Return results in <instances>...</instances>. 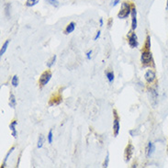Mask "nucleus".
I'll return each mask as SVG.
<instances>
[{
  "label": "nucleus",
  "instance_id": "nucleus-1",
  "mask_svg": "<svg viewBox=\"0 0 168 168\" xmlns=\"http://www.w3.org/2000/svg\"><path fill=\"white\" fill-rule=\"evenodd\" d=\"M133 5H131V3L130 2H122L121 6H120V9L119 12L118 14V18H121V19H125L127 18L131 14V9H132Z\"/></svg>",
  "mask_w": 168,
  "mask_h": 168
},
{
  "label": "nucleus",
  "instance_id": "nucleus-2",
  "mask_svg": "<svg viewBox=\"0 0 168 168\" xmlns=\"http://www.w3.org/2000/svg\"><path fill=\"white\" fill-rule=\"evenodd\" d=\"M141 61L144 65H148L153 62V55L152 53L149 50H145L142 53L141 55Z\"/></svg>",
  "mask_w": 168,
  "mask_h": 168
},
{
  "label": "nucleus",
  "instance_id": "nucleus-3",
  "mask_svg": "<svg viewBox=\"0 0 168 168\" xmlns=\"http://www.w3.org/2000/svg\"><path fill=\"white\" fill-rule=\"evenodd\" d=\"M52 76H53V75H52V73L50 71H45L44 73H42L41 76V77H40V79H39V84H40V85L41 86L46 85V84L50 82Z\"/></svg>",
  "mask_w": 168,
  "mask_h": 168
},
{
  "label": "nucleus",
  "instance_id": "nucleus-4",
  "mask_svg": "<svg viewBox=\"0 0 168 168\" xmlns=\"http://www.w3.org/2000/svg\"><path fill=\"white\" fill-rule=\"evenodd\" d=\"M128 42H129V45L131 48H137L138 45H139V42H138V38H137V35L135 33H131L129 38H128Z\"/></svg>",
  "mask_w": 168,
  "mask_h": 168
},
{
  "label": "nucleus",
  "instance_id": "nucleus-5",
  "mask_svg": "<svg viewBox=\"0 0 168 168\" xmlns=\"http://www.w3.org/2000/svg\"><path fill=\"white\" fill-rule=\"evenodd\" d=\"M113 112H114V117H115L114 121H113V131H114V135L118 136L119 132V129H120V127H119V117L117 115L116 110H114Z\"/></svg>",
  "mask_w": 168,
  "mask_h": 168
},
{
  "label": "nucleus",
  "instance_id": "nucleus-6",
  "mask_svg": "<svg viewBox=\"0 0 168 168\" xmlns=\"http://www.w3.org/2000/svg\"><path fill=\"white\" fill-rule=\"evenodd\" d=\"M144 78H145V80H146L147 83H149V84L154 83V80H155V78H156L155 72H154V70H151V69L148 70V71L145 73V75H144Z\"/></svg>",
  "mask_w": 168,
  "mask_h": 168
},
{
  "label": "nucleus",
  "instance_id": "nucleus-7",
  "mask_svg": "<svg viewBox=\"0 0 168 168\" xmlns=\"http://www.w3.org/2000/svg\"><path fill=\"white\" fill-rule=\"evenodd\" d=\"M131 29L132 30H135L136 28H137V10H136V7L133 6H132V9H131Z\"/></svg>",
  "mask_w": 168,
  "mask_h": 168
},
{
  "label": "nucleus",
  "instance_id": "nucleus-8",
  "mask_svg": "<svg viewBox=\"0 0 168 168\" xmlns=\"http://www.w3.org/2000/svg\"><path fill=\"white\" fill-rule=\"evenodd\" d=\"M149 95L151 98V103L154 107L157 103V92L154 88H149Z\"/></svg>",
  "mask_w": 168,
  "mask_h": 168
},
{
  "label": "nucleus",
  "instance_id": "nucleus-9",
  "mask_svg": "<svg viewBox=\"0 0 168 168\" xmlns=\"http://www.w3.org/2000/svg\"><path fill=\"white\" fill-rule=\"evenodd\" d=\"M133 150H134V147L131 145V144H128V146L126 147V150H125V160L126 162H129L133 154Z\"/></svg>",
  "mask_w": 168,
  "mask_h": 168
},
{
  "label": "nucleus",
  "instance_id": "nucleus-10",
  "mask_svg": "<svg viewBox=\"0 0 168 168\" xmlns=\"http://www.w3.org/2000/svg\"><path fill=\"white\" fill-rule=\"evenodd\" d=\"M154 151H155V146H154V144L153 143L150 142L148 143V146H147V149H146V155H147V157H151L154 154Z\"/></svg>",
  "mask_w": 168,
  "mask_h": 168
},
{
  "label": "nucleus",
  "instance_id": "nucleus-11",
  "mask_svg": "<svg viewBox=\"0 0 168 168\" xmlns=\"http://www.w3.org/2000/svg\"><path fill=\"white\" fill-rule=\"evenodd\" d=\"M17 121L16 120H13L11 123H10V125H9V129L11 130V131H12V136L16 139L18 136V132H17V130H16V126H17Z\"/></svg>",
  "mask_w": 168,
  "mask_h": 168
},
{
  "label": "nucleus",
  "instance_id": "nucleus-12",
  "mask_svg": "<svg viewBox=\"0 0 168 168\" xmlns=\"http://www.w3.org/2000/svg\"><path fill=\"white\" fill-rule=\"evenodd\" d=\"M75 29H76V23H75V22H70V23L67 25L66 29H65V34H70V33H72V32L75 30Z\"/></svg>",
  "mask_w": 168,
  "mask_h": 168
},
{
  "label": "nucleus",
  "instance_id": "nucleus-13",
  "mask_svg": "<svg viewBox=\"0 0 168 168\" xmlns=\"http://www.w3.org/2000/svg\"><path fill=\"white\" fill-rule=\"evenodd\" d=\"M16 105H17L16 97H15V96H14L13 93H10V96H9V106L12 108H15L16 107Z\"/></svg>",
  "mask_w": 168,
  "mask_h": 168
},
{
  "label": "nucleus",
  "instance_id": "nucleus-14",
  "mask_svg": "<svg viewBox=\"0 0 168 168\" xmlns=\"http://www.w3.org/2000/svg\"><path fill=\"white\" fill-rule=\"evenodd\" d=\"M39 2H40V0H27L25 3V6L28 7H31V6H36Z\"/></svg>",
  "mask_w": 168,
  "mask_h": 168
},
{
  "label": "nucleus",
  "instance_id": "nucleus-15",
  "mask_svg": "<svg viewBox=\"0 0 168 168\" xmlns=\"http://www.w3.org/2000/svg\"><path fill=\"white\" fill-rule=\"evenodd\" d=\"M8 44H9V40H7V41H6V42L2 45V47H1V50H0V55L1 56H3V54L6 53V49H7V46H8Z\"/></svg>",
  "mask_w": 168,
  "mask_h": 168
},
{
  "label": "nucleus",
  "instance_id": "nucleus-16",
  "mask_svg": "<svg viewBox=\"0 0 168 168\" xmlns=\"http://www.w3.org/2000/svg\"><path fill=\"white\" fill-rule=\"evenodd\" d=\"M15 150V147H12L10 150H9V152L7 153V154L6 155V157H5V160H4V163H3V166H1V167H5V166H6V161H7V159H8V157H9V155L13 153V151Z\"/></svg>",
  "mask_w": 168,
  "mask_h": 168
},
{
  "label": "nucleus",
  "instance_id": "nucleus-17",
  "mask_svg": "<svg viewBox=\"0 0 168 168\" xmlns=\"http://www.w3.org/2000/svg\"><path fill=\"white\" fill-rule=\"evenodd\" d=\"M106 76H107V78L109 83H112L114 81V74H113V72H107L106 74Z\"/></svg>",
  "mask_w": 168,
  "mask_h": 168
},
{
  "label": "nucleus",
  "instance_id": "nucleus-18",
  "mask_svg": "<svg viewBox=\"0 0 168 168\" xmlns=\"http://www.w3.org/2000/svg\"><path fill=\"white\" fill-rule=\"evenodd\" d=\"M43 143H44V137H43V135H40L39 141H38V144H37V147H38L39 149H41V148L43 146Z\"/></svg>",
  "mask_w": 168,
  "mask_h": 168
},
{
  "label": "nucleus",
  "instance_id": "nucleus-19",
  "mask_svg": "<svg viewBox=\"0 0 168 168\" xmlns=\"http://www.w3.org/2000/svg\"><path fill=\"white\" fill-rule=\"evenodd\" d=\"M11 84H12V85H13L14 87H17V86L18 85V76H14L12 77Z\"/></svg>",
  "mask_w": 168,
  "mask_h": 168
},
{
  "label": "nucleus",
  "instance_id": "nucleus-20",
  "mask_svg": "<svg viewBox=\"0 0 168 168\" xmlns=\"http://www.w3.org/2000/svg\"><path fill=\"white\" fill-rule=\"evenodd\" d=\"M144 48H145V50H149L150 51V48H151V38H150V36H147Z\"/></svg>",
  "mask_w": 168,
  "mask_h": 168
},
{
  "label": "nucleus",
  "instance_id": "nucleus-21",
  "mask_svg": "<svg viewBox=\"0 0 168 168\" xmlns=\"http://www.w3.org/2000/svg\"><path fill=\"white\" fill-rule=\"evenodd\" d=\"M55 61H56V55L53 56V58L51 59V61H49V62L47 63V66H48L49 68L52 67V66L55 64Z\"/></svg>",
  "mask_w": 168,
  "mask_h": 168
},
{
  "label": "nucleus",
  "instance_id": "nucleus-22",
  "mask_svg": "<svg viewBox=\"0 0 168 168\" xmlns=\"http://www.w3.org/2000/svg\"><path fill=\"white\" fill-rule=\"evenodd\" d=\"M53 130H51L48 133V136H47V139H48V143H53Z\"/></svg>",
  "mask_w": 168,
  "mask_h": 168
},
{
  "label": "nucleus",
  "instance_id": "nucleus-23",
  "mask_svg": "<svg viewBox=\"0 0 168 168\" xmlns=\"http://www.w3.org/2000/svg\"><path fill=\"white\" fill-rule=\"evenodd\" d=\"M49 4H51L52 6H58V0H46Z\"/></svg>",
  "mask_w": 168,
  "mask_h": 168
},
{
  "label": "nucleus",
  "instance_id": "nucleus-24",
  "mask_svg": "<svg viewBox=\"0 0 168 168\" xmlns=\"http://www.w3.org/2000/svg\"><path fill=\"white\" fill-rule=\"evenodd\" d=\"M108 162H109V155L107 154L106 159H105V162L103 164V167H107L108 166Z\"/></svg>",
  "mask_w": 168,
  "mask_h": 168
},
{
  "label": "nucleus",
  "instance_id": "nucleus-25",
  "mask_svg": "<svg viewBox=\"0 0 168 168\" xmlns=\"http://www.w3.org/2000/svg\"><path fill=\"white\" fill-rule=\"evenodd\" d=\"M100 35H101V31H100V30H98V31L96 32V37L94 38V41H97V39H99Z\"/></svg>",
  "mask_w": 168,
  "mask_h": 168
},
{
  "label": "nucleus",
  "instance_id": "nucleus-26",
  "mask_svg": "<svg viewBox=\"0 0 168 168\" xmlns=\"http://www.w3.org/2000/svg\"><path fill=\"white\" fill-rule=\"evenodd\" d=\"M91 55H92V51L87 52V53H86V59L87 60H90L91 59Z\"/></svg>",
  "mask_w": 168,
  "mask_h": 168
},
{
  "label": "nucleus",
  "instance_id": "nucleus-27",
  "mask_svg": "<svg viewBox=\"0 0 168 168\" xmlns=\"http://www.w3.org/2000/svg\"><path fill=\"white\" fill-rule=\"evenodd\" d=\"M119 2H120V0H113V1H112V6H116Z\"/></svg>",
  "mask_w": 168,
  "mask_h": 168
},
{
  "label": "nucleus",
  "instance_id": "nucleus-28",
  "mask_svg": "<svg viewBox=\"0 0 168 168\" xmlns=\"http://www.w3.org/2000/svg\"><path fill=\"white\" fill-rule=\"evenodd\" d=\"M99 24H100V27H103L104 21H103V19H102V18H100V19H99Z\"/></svg>",
  "mask_w": 168,
  "mask_h": 168
},
{
  "label": "nucleus",
  "instance_id": "nucleus-29",
  "mask_svg": "<svg viewBox=\"0 0 168 168\" xmlns=\"http://www.w3.org/2000/svg\"><path fill=\"white\" fill-rule=\"evenodd\" d=\"M166 9L168 10V0H167V4H166Z\"/></svg>",
  "mask_w": 168,
  "mask_h": 168
}]
</instances>
